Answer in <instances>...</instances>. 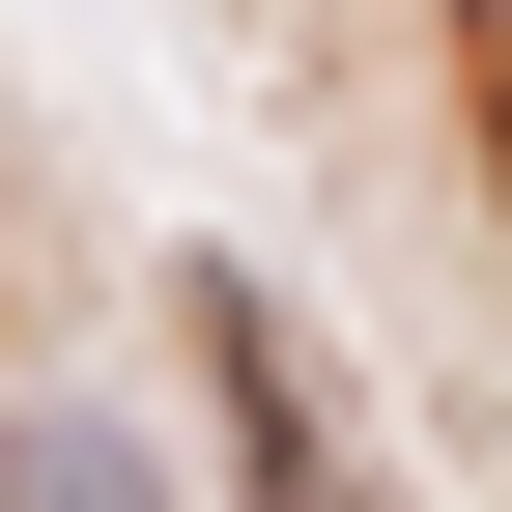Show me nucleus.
Listing matches in <instances>:
<instances>
[{"label":"nucleus","mask_w":512,"mask_h":512,"mask_svg":"<svg viewBox=\"0 0 512 512\" xmlns=\"http://www.w3.org/2000/svg\"><path fill=\"white\" fill-rule=\"evenodd\" d=\"M228 427H256V512H342V456H313V399H285V313H228Z\"/></svg>","instance_id":"obj_1"}]
</instances>
